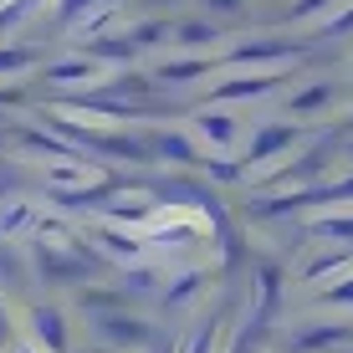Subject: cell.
Wrapping results in <instances>:
<instances>
[{"instance_id": "obj_1", "label": "cell", "mask_w": 353, "mask_h": 353, "mask_svg": "<svg viewBox=\"0 0 353 353\" xmlns=\"http://www.w3.org/2000/svg\"><path fill=\"white\" fill-rule=\"evenodd\" d=\"M194 133H200L205 143H215V149H230V143H236V118L230 113H200L194 118Z\"/></svg>"}]
</instances>
